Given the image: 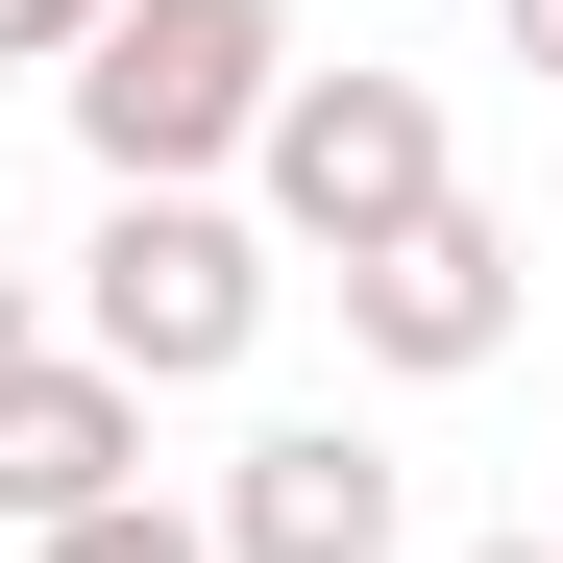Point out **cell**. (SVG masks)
I'll use <instances>...</instances> for the list:
<instances>
[{"instance_id": "6da1fadb", "label": "cell", "mask_w": 563, "mask_h": 563, "mask_svg": "<svg viewBox=\"0 0 563 563\" xmlns=\"http://www.w3.org/2000/svg\"><path fill=\"white\" fill-rule=\"evenodd\" d=\"M221 197L269 221V269H367L393 221H441V197H465V147H441V74H393V49H295Z\"/></svg>"}, {"instance_id": "7a4b0ae2", "label": "cell", "mask_w": 563, "mask_h": 563, "mask_svg": "<svg viewBox=\"0 0 563 563\" xmlns=\"http://www.w3.org/2000/svg\"><path fill=\"white\" fill-rule=\"evenodd\" d=\"M269 74H295V0H99V49L49 99H74V172L99 197H221Z\"/></svg>"}, {"instance_id": "3957f363", "label": "cell", "mask_w": 563, "mask_h": 563, "mask_svg": "<svg viewBox=\"0 0 563 563\" xmlns=\"http://www.w3.org/2000/svg\"><path fill=\"white\" fill-rule=\"evenodd\" d=\"M269 221L245 197H99V245H74V367H123V393H245L269 343Z\"/></svg>"}, {"instance_id": "277c9868", "label": "cell", "mask_w": 563, "mask_h": 563, "mask_svg": "<svg viewBox=\"0 0 563 563\" xmlns=\"http://www.w3.org/2000/svg\"><path fill=\"white\" fill-rule=\"evenodd\" d=\"M319 295H343V343L393 367V393H465V367L539 319V245H515L490 197H441V221H393L367 269H319Z\"/></svg>"}, {"instance_id": "5b68a950", "label": "cell", "mask_w": 563, "mask_h": 563, "mask_svg": "<svg viewBox=\"0 0 563 563\" xmlns=\"http://www.w3.org/2000/svg\"><path fill=\"white\" fill-rule=\"evenodd\" d=\"M197 539H221V563H393L417 490H393V441H367V417H245L221 490H197Z\"/></svg>"}, {"instance_id": "8992f818", "label": "cell", "mask_w": 563, "mask_h": 563, "mask_svg": "<svg viewBox=\"0 0 563 563\" xmlns=\"http://www.w3.org/2000/svg\"><path fill=\"white\" fill-rule=\"evenodd\" d=\"M99 490H147V393L74 367V343H25V367H0V539H49V515H99Z\"/></svg>"}, {"instance_id": "52a82bcc", "label": "cell", "mask_w": 563, "mask_h": 563, "mask_svg": "<svg viewBox=\"0 0 563 563\" xmlns=\"http://www.w3.org/2000/svg\"><path fill=\"white\" fill-rule=\"evenodd\" d=\"M25 563H221V539H197V515H172V490H99V515H49Z\"/></svg>"}, {"instance_id": "ba28073f", "label": "cell", "mask_w": 563, "mask_h": 563, "mask_svg": "<svg viewBox=\"0 0 563 563\" xmlns=\"http://www.w3.org/2000/svg\"><path fill=\"white\" fill-rule=\"evenodd\" d=\"M99 49V0H0V74H74Z\"/></svg>"}, {"instance_id": "9c48e42d", "label": "cell", "mask_w": 563, "mask_h": 563, "mask_svg": "<svg viewBox=\"0 0 563 563\" xmlns=\"http://www.w3.org/2000/svg\"><path fill=\"white\" fill-rule=\"evenodd\" d=\"M25 343H49V295H25V245H0V367H25Z\"/></svg>"}, {"instance_id": "30bf717a", "label": "cell", "mask_w": 563, "mask_h": 563, "mask_svg": "<svg viewBox=\"0 0 563 563\" xmlns=\"http://www.w3.org/2000/svg\"><path fill=\"white\" fill-rule=\"evenodd\" d=\"M490 25H515V74H563V0H490Z\"/></svg>"}, {"instance_id": "8fae6325", "label": "cell", "mask_w": 563, "mask_h": 563, "mask_svg": "<svg viewBox=\"0 0 563 563\" xmlns=\"http://www.w3.org/2000/svg\"><path fill=\"white\" fill-rule=\"evenodd\" d=\"M465 563H563V539H465Z\"/></svg>"}]
</instances>
